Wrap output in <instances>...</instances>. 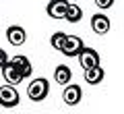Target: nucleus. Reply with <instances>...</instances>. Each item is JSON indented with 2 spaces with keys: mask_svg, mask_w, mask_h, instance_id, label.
Returning <instances> with one entry per match:
<instances>
[{
  "mask_svg": "<svg viewBox=\"0 0 124 114\" xmlns=\"http://www.w3.org/2000/svg\"><path fill=\"white\" fill-rule=\"evenodd\" d=\"M50 93V81L46 77H39V79H33L27 87V96H29L31 102H44Z\"/></svg>",
  "mask_w": 124,
  "mask_h": 114,
  "instance_id": "nucleus-1",
  "label": "nucleus"
},
{
  "mask_svg": "<svg viewBox=\"0 0 124 114\" xmlns=\"http://www.w3.org/2000/svg\"><path fill=\"white\" fill-rule=\"evenodd\" d=\"M83 40H81L79 35H68L66 33V37H64V42H62V48H60V52L64 54V56H79V52L83 50Z\"/></svg>",
  "mask_w": 124,
  "mask_h": 114,
  "instance_id": "nucleus-2",
  "label": "nucleus"
},
{
  "mask_svg": "<svg viewBox=\"0 0 124 114\" xmlns=\"http://www.w3.org/2000/svg\"><path fill=\"white\" fill-rule=\"evenodd\" d=\"M19 91L15 89V85H4V87H0V106H4V108H15L19 104Z\"/></svg>",
  "mask_w": 124,
  "mask_h": 114,
  "instance_id": "nucleus-3",
  "label": "nucleus"
},
{
  "mask_svg": "<svg viewBox=\"0 0 124 114\" xmlns=\"http://www.w3.org/2000/svg\"><path fill=\"white\" fill-rule=\"evenodd\" d=\"M79 62H81V66H83V70L93 69V66H99V54L93 48H85L83 46V50L79 52Z\"/></svg>",
  "mask_w": 124,
  "mask_h": 114,
  "instance_id": "nucleus-4",
  "label": "nucleus"
},
{
  "mask_svg": "<svg viewBox=\"0 0 124 114\" xmlns=\"http://www.w3.org/2000/svg\"><path fill=\"white\" fill-rule=\"evenodd\" d=\"M2 79H4V83H6V85H19L23 79H25V77H23L21 70H19L17 66H15L13 62L8 60L4 66H2Z\"/></svg>",
  "mask_w": 124,
  "mask_h": 114,
  "instance_id": "nucleus-5",
  "label": "nucleus"
},
{
  "mask_svg": "<svg viewBox=\"0 0 124 114\" xmlns=\"http://www.w3.org/2000/svg\"><path fill=\"white\" fill-rule=\"evenodd\" d=\"M62 100H64V104H68V106H77L81 100H83V89H81L77 83H66L64 93H62Z\"/></svg>",
  "mask_w": 124,
  "mask_h": 114,
  "instance_id": "nucleus-6",
  "label": "nucleus"
},
{
  "mask_svg": "<svg viewBox=\"0 0 124 114\" xmlns=\"http://www.w3.org/2000/svg\"><path fill=\"white\" fill-rule=\"evenodd\" d=\"M66 6H68V0H50V4H48V9H46V13H48L50 19L60 21V19H64Z\"/></svg>",
  "mask_w": 124,
  "mask_h": 114,
  "instance_id": "nucleus-7",
  "label": "nucleus"
},
{
  "mask_svg": "<svg viewBox=\"0 0 124 114\" xmlns=\"http://www.w3.org/2000/svg\"><path fill=\"white\" fill-rule=\"evenodd\" d=\"M6 40L13 46H23L25 40H27V33H25V29H23L21 25H10L8 29H6Z\"/></svg>",
  "mask_w": 124,
  "mask_h": 114,
  "instance_id": "nucleus-8",
  "label": "nucleus"
},
{
  "mask_svg": "<svg viewBox=\"0 0 124 114\" xmlns=\"http://www.w3.org/2000/svg\"><path fill=\"white\" fill-rule=\"evenodd\" d=\"M110 19L106 17V15H101V13H97V15H93L91 17V29L95 31L97 35H103V33H108L110 31Z\"/></svg>",
  "mask_w": 124,
  "mask_h": 114,
  "instance_id": "nucleus-9",
  "label": "nucleus"
},
{
  "mask_svg": "<svg viewBox=\"0 0 124 114\" xmlns=\"http://www.w3.org/2000/svg\"><path fill=\"white\" fill-rule=\"evenodd\" d=\"M10 62H13V64L17 66L19 70H21L23 77H31V73H33V66H31V62H29V58H27V56H23V54H17V56L10 58Z\"/></svg>",
  "mask_w": 124,
  "mask_h": 114,
  "instance_id": "nucleus-10",
  "label": "nucleus"
},
{
  "mask_svg": "<svg viewBox=\"0 0 124 114\" xmlns=\"http://www.w3.org/2000/svg\"><path fill=\"white\" fill-rule=\"evenodd\" d=\"M70 79H72V70L66 64H58L56 70H54V81L58 85H66V83H70Z\"/></svg>",
  "mask_w": 124,
  "mask_h": 114,
  "instance_id": "nucleus-11",
  "label": "nucleus"
},
{
  "mask_svg": "<svg viewBox=\"0 0 124 114\" xmlns=\"http://www.w3.org/2000/svg\"><path fill=\"white\" fill-rule=\"evenodd\" d=\"M103 77H106V70H103L101 66H93V69H87V70H85V81H87L89 85L101 83Z\"/></svg>",
  "mask_w": 124,
  "mask_h": 114,
  "instance_id": "nucleus-12",
  "label": "nucleus"
},
{
  "mask_svg": "<svg viewBox=\"0 0 124 114\" xmlns=\"http://www.w3.org/2000/svg\"><path fill=\"white\" fill-rule=\"evenodd\" d=\"M81 19H83V9H81L79 4H75V2H68L66 13H64V21H68V23H79Z\"/></svg>",
  "mask_w": 124,
  "mask_h": 114,
  "instance_id": "nucleus-13",
  "label": "nucleus"
},
{
  "mask_svg": "<svg viewBox=\"0 0 124 114\" xmlns=\"http://www.w3.org/2000/svg\"><path fill=\"white\" fill-rule=\"evenodd\" d=\"M64 37H66V33H64V31H56V33L52 35V40H50L52 48L60 52V48H62V42H64Z\"/></svg>",
  "mask_w": 124,
  "mask_h": 114,
  "instance_id": "nucleus-14",
  "label": "nucleus"
},
{
  "mask_svg": "<svg viewBox=\"0 0 124 114\" xmlns=\"http://www.w3.org/2000/svg\"><path fill=\"white\" fill-rule=\"evenodd\" d=\"M95 4H97V9H101V10H108L112 4H114V0H95Z\"/></svg>",
  "mask_w": 124,
  "mask_h": 114,
  "instance_id": "nucleus-15",
  "label": "nucleus"
},
{
  "mask_svg": "<svg viewBox=\"0 0 124 114\" xmlns=\"http://www.w3.org/2000/svg\"><path fill=\"white\" fill-rule=\"evenodd\" d=\"M6 62H8V54H6L2 48H0V69H2V66H4Z\"/></svg>",
  "mask_w": 124,
  "mask_h": 114,
  "instance_id": "nucleus-16",
  "label": "nucleus"
},
{
  "mask_svg": "<svg viewBox=\"0 0 124 114\" xmlns=\"http://www.w3.org/2000/svg\"><path fill=\"white\" fill-rule=\"evenodd\" d=\"M68 2H77V0H68Z\"/></svg>",
  "mask_w": 124,
  "mask_h": 114,
  "instance_id": "nucleus-17",
  "label": "nucleus"
}]
</instances>
